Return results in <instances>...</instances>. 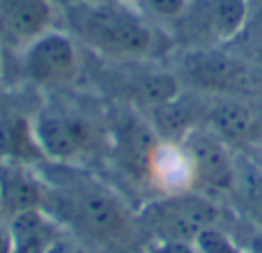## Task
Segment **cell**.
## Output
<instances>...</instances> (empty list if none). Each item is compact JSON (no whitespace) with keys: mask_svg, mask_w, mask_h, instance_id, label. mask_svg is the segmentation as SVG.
<instances>
[{"mask_svg":"<svg viewBox=\"0 0 262 253\" xmlns=\"http://www.w3.org/2000/svg\"><path fill=\"white\" fill-rule=\"evenodd\" d=\"M44 209L92 253H129L143 249L138 205L122 189L99 180L85 168L44 163Z\"/></svg>","mask_w":262,"mask_h":253,"instance_id":"6da1fadb","label":"cell"},{"mask_svg":"<svg viewBox=\"0 0 262 253\" xmlns=\"http://www.w3.org/2000/svg\"><path fill=\"white\" fill-rule=\"evenodd\" d=\"M62 26L83 53L106 62L168 60L172 39L129 0H92L58 9Z\"/></svg>","mask_w":262,"mask_h":253,"instance_id":"7a4b0ae2","label":"cell"},{"mask_svg":"<svg viewBox=\"0 0 262 253\" xmlns=\"http://www.w3.org/2000/svg\"><path fill=\"white\" fill-rule=\"evenodd\" d=\"M32 126L46 163L85 168L95 159H106V101L95 106L90 99L69 95V90L49 92L39 109L32 111Z\"/></svg>","mask_w":262,"mask_h":253,"instance_id":"3957f363","label":"cell"},{"mask_svg":"<svg viewBox=\"0 0 262 253\" xmlns=\"http://www.w3.org/2000/svg\"><path fill=\"white\" fill-rule=\"evenodd\" d=\"M168 67L182 90L205 99H251L262 104V69L246 62L228 46L172 49Z\"/></svg>","mask_w":262,"mask_h":253,"instance_id":"277c9868","label":"cell"},{"mask_svg":"<svg viewBox=\"0 0 262 253\" xmlns=\"http://www.w3.org/2000/svg\"><path fill=\"white\" fill-rule=\"evenodd\" d=\"M12 53L16 60L18 81L44 95L72 90L83 78V49L58 23L46 28Z\"/></svg>","mask_w":262,"mask_h":253,"instance_id":"5b68a950","label":"cell"},{"mask_svg":"<svg viewBox=\"0 0 262 253\" xmlns=\"http://www.w3.org/2000/svg\"><path fill=\"white\" fill-rule=\"evenodd\" d=\"M230 207L198 191L152 196L138 205V219L145 242L175 240L195 242L207 228L226 223Z\"/></svg>","mask_w":262,"mask_h":253,"instance_id":"8992f818","label":"cell"},{"mask_svg":"<svg viewBox=\"0 0 262 253\" xmlns=\"http://www.w3.org/2000/svg\"><path fill=\"white\" fill-rule=\"evenodd\" d=\"M106 124H108L106 161L120 173L124 182L143 191L147 198V173L154 150L161 143L159 134L143 111L120 101H106Z\"/></svg>","mask_w":262,"mask_h":253,"instance_id":"52a82bcc","label":"cell"},{"mask_svg":"<svg viewBox=\"0 0 262 253\" xmlns=\"http://www.w3.org/2000/svg\"><path fill=\"white\" fill-rule=\"evenodd\" d=\"M97 60V58H95ZM99 62V90L106 101H120L149 113L175 99L182 86L166 60H129V62Z\"/></svg>","mask_w":262,"mask_h":253,"instance_id":"ba28073f","label":"cell"},{"mask_svg":"<svg viewBox=\"0 0 262 253\" xmlns=\"http://www.w3.org/2000/svg\"><path fill=\"white\" fill-rule=\"evenodd\" d=\"M253 0H189L168 30L175 49L228 46L249 21Z\"/></svg>","mask_w":262,"mask_h":253,"instance_id":"9c48e42d","label":"cell"},{"mask_svg":"<svg viewBox=\"0 0 262 253\" xmlns=\"http://www.w3.org/2000/svg\"><path fill=\"white\" fill-rule=\"evenodd\" d=\"M182 143L193 166V191L228 205L235 189L239 154L207 126L193 129Z\"/></svg>","mask_w":262,"mask_h":253,"instance_id":"30bf717a","label":"cell"},{"mask_svg":"<svg viewBox=\"0 0 262 253\" xmlns=\"http://www.w3.org/2000/svg\"><path fill=\"white\" fill-rule=\"evenodd\" d=\"M237 154H249L262 140V104L251 99H207L205 124Z\"/></svg>","mask_w":262,"mask_h":253,"instance_id":"8fae6325","label":"cell"},{"mask_svg":"<svg viewBox=\"0 0 262 253\" xmlns=\"http://www.w3.org/2000/svg\"><path fill=\"white\" fill-rule=\"evenodd\" d=\"M58 7L51 0H0V46L5 53L55 26Z\"/></svg>","mask_w":262,"mask_h":253,"instance_id":"7c38bea8","label":"cell"},{"mask_svg":"<svg viewBox=\"0 0 262 253\" xmlns=\"http://www.w3.org/2000/svg\"><path fill=\"white\" fill-rule=\"evenodd\" d=\"M46 182L41 175V166L28 163L0 161V209L3 219L28 209L44 207Z\"/></svg>","mask_w":262,"mask_h":253,"instance_id":"4fadbf2b","label":"cell"},{"mask_svg":"<svg viewBox=\"0 0 262 253\" xmlns=\"http://www.w3.org/2000/svg\"><path fill=\"white\" fill-rule=\"evenodd\" d=\"M193 191V166L182 140H163L157 145L147 173V198ZM145 198V200H147Z\"/></svg>","mask_w":262,"mask_h":253,"instance_id":"5bb4252c","label":"cell"},{"mask_svg":"<svg viewBox=\"0 0 262 253\" xmlns=\"http://www.w3.org/2000/svg\"><path fill=\"white\" fill-rule=\"evenodd\" d=\"M12 253H46L64 235L62 226L44 207L5 219Z\"/></svg>","mask_w":262,"mask_h":253,"instance_id":"9a60e30c","label":"cell"},{"mask_svg":"<svg viewBox=\"0 0 262 253\" xmlns=\"http://www.w3.org/2000/svg\"><path fill=\"white\" fill-rule=\"evenodd\" d=\"M0 161L28 163V166L46 163L32 126V113H21V111L0 113Z\"/></svg>","mask_w":262,"mask_h":253,"instance_id":"2e32d148","label":"cell"},{"mask_svg":"<svg viewBox=\"0 0 262 253\" xmlns=\"http://www.w3.org/2000/svg\"><path fill=\"white\" fill-rule=\"evenodd\" d=\"M228 207L249 226L262 230V168L249 157L239 154L237 177Z\"/></svg>","mask_w":262,"mask_h":253,"instance_id":"e0dca14e","label":"cell"},{"mask_svg":"<svg viewBox=\"0 0 262 253\" xmlns=\"http://www.w3.org/2000/svg\"><path fill=\"white\" fill-rule=\"evenodd\" d=\"M228 49H232L246 62L262 69V7L251 9L249 21L244 23L239 35L228 44Z\"/></svg>","mask_w":262,"mask_h":253,"instance_id":"ac0fdd59","label":"cell"},{"mask_svg":"<svg viewBox=\"0 0 262 253\" xmlns=\"http://www.w3.org/2000/svg\"><path fill=\"white\" fill-rule=\"evenodd\" d=\"M136 7L145 14L152 23H157L163 30H170L175 21L184 14L189 0H136Z\"/></svg>","mask_w":262,"mask_h":253,"instance_id":"d6986e66","label":"cell"},{"mask_svg":"<svg viewBox=\"0 0 262 253\" xmlns=\"http://www.w3.org/2000/svg\"><path fill=\"white\" fill-rule=\"evenodd\" d=\"M193 244L198 253H249L244 249V244L226 228V223L200 233Z\"/></svg>","mask_w":262,"mask_h":253,"instance_id":"ffe728a7","label":"cell"},{"mask_svg":"<svg viewBox=\"0 0 262 253\" xmlns=\"http://www.w3.org/2000/svg\"><path fill=\"white\" fill-rule=\"evenodd\" d=\"M226 228L242 242V244H244V249L249 253H262V230L249 226L246 221H242L232 209H230V214H228V219H226Z\"/></svg>","mask_w":262,"mask_h":253,"instance_id":"44dd1931","label":"cell"},{"mask_svg":"<svg viewBox=\"0 0 262 253\" xmlns=\"http://www.w3.org/2000/svg\"><path fill=\"white\" fill-rule=\"evenodd\" d=\"M140 253H198L193 242H175V240H152L143 246Z\"/></svg>","mask_w":262,"mask_h":253,"instance_id":"7402d4cb","label":"cell"},{"mask_svg":"<svg viewBox=\"0 0 262 253\" xmlns=\"http://www.w3.org/2000/svg\"><path fill=\"white\" fill-rule=\"evenodd\" d=\"M46 253H92V251L85 249V246H83L78 240H74L72 235H67V233H64V235L60 237V240L55 242V244L51 246Z\"/></svg>","mask_w":262,"mask_h":253,"instance_id":"603a6c76","label":"cell"},{"mask_svg":"<svg viewBox=\"0 0 262 253\" xmlns=\"http://www.w3.org/2000/svg\"><path fill=\"white\" fill-rule=\"evenodd\" d=\"M0 253H12V244H9V233L5 219H0Z\"/></svg>","mask_w":262,"mask_h":253,"instance_id":"cb8c5ba5","label":"cell"},{"mask_svg":"<svg viewBox=\"0 0 262 253\" xmlns=\"http://www.w3.org/2000/svg\"><path fill=\"white\" fill-rule=\"evenodd\" d=\"M244 157H249V159H251V161H255V163H258V166L262 168V140H260V143H258V145H255V147H253V150H251V152H249V154H244Z\"/></svg>","mask_w":262,"mask_h":253,"instance_id":"d4e9b609","label":"cell"},{"mask_svg":"<svg viewBox=\"0 0 262 253\" xmlns=\"http://www.w3.org/2000/svg\"><path fill=\"white\" fill-rule=\"evenodd\" d=\"M51 3H53L58 9H62V7H69V5H78V3H92V0H51Z\"/></svg>","mask_w":262,"mask_h":253,"instance_id":"484cf974","label":"cell"},{"mask_svg":"<svg viewBox=\"0 0 262 253\" xmlns=\"http://www.w3.org/2000/svg\"><path fill=\"white\" fill-rule=\"evenodd\" d=\"M5 51H3V46H0V76H3V65H5Z\"/></svg>","mask_w":262,"mask_h":253,"instance_id":"4316f807","label":"cell"},{"mask_svg":"<svg viewBox=\"0 0 262 253\" xmlns=\"http://www.w3.org/2000/svg\"><path fill=\"white\" fill-rule=\"evenodd\" d=\"M0 219H3V209H0Z\"/></svg>","mask_w":262,"mask_h":253,"instance_id":"83f0119b","label":"cell"},{"mask_svg":"<svg viewBox=\"0 0 262 253\" xmlns=\"http://www.w3.org/2000/svg\"><path fill=\"white\" fill-rule=\"evenodd\" d=\"M129 3H136V0H129Z\"/></svg>","mask_w":262,"mask_h":253,"instance_id":"f1b7e54d","label":"cell"}]
</instances>
